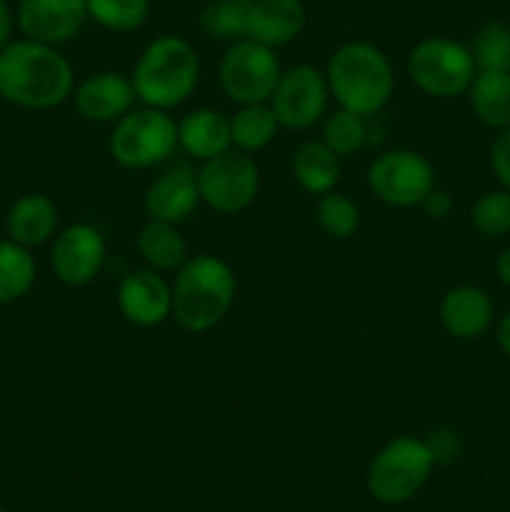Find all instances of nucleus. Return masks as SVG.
Returning <instances> with one entry per match:
<instances>
[{
    "label": "nucleus",
    "instance_id": "obj_1",
    "mask_svg": "<svg viewBox=\"0 0 510 512\" xmlns=\"http://www.w3.org/2000/svg\"><path fill=\"white\" fill-rule=\"evenodd\" d=\"M75 73L55 45L10 40L0 50V98L18 108L50 110L73 98Z\"/></svg>",
    "mask_w": 510,
    "mask_h": 512
},
{
    "label": "nucleus",
    "instance_id": "obj_2",
    "mask_svg": "<svg viewBox=\"0 0 510 512\" xmlns=\"http://www.w3.org/2000/svg\"><path fill=\"white\" fill-rule=\"evenodd\" d=\"M173 318L188 333H208L235 303V273L218 255L200 253L175 270Z\"/></svg>",
    "mask_w": 510,
    "mask_h": 512
},
{
    "label": "nucleus",
    "instance_id": "obj_3",
    "mask_svg": "<svg viewBox=\"0 0 510 512\" xmlns=\"http://www.w3.org/2000/svg\"><path fill=\"white\" fill-rule=\"evenodd\" d=\"M330 95L340 108L370 118L390 103L395 90L393 65L388 55L373 43L350 40L343 43L328 60L325 68Z\"/></svg>",
    "mask_w": 510,
    "mask_h": 512
},
{
    "label": "nucleus",
    "instance_id": "obj_4",
    "mask_svg": "<svg viewBox=\"0 0 510 512\" xmlns=\"http://www.w3.org/2000/svg\"><path fill=\"white\" fill-rule=\"evenodd\" d=\"M133 88L143 105L173 110L195 93L200 80V60L193 45L180 35H160L150 40L133 65Z\"/></svg>",
    "mask_w": 510,
    "mask_h": 512
},
{
    "label": "nucleus",
    "instance_id": "obj_5",
    "mask_svg": "<svg viewBox=\"0 0 510 512\" xmlns=\"http://www.w3.org/2000/svg\"><path fill=\"white\" fill-rule=\"evenodd\" d=\"M435 468L438 465L425 440L398 435L373 455L365 473V488L378 503L403 505L425 488Z\"/></svg>",
    "mask_w": 510,
    "mask_h": 512
},
{
    "label": "nucleus",
    "instance_id": "obj_6",
    "mask_svg": "<svg viewBox=\"0 0 510 512\" xmlns=\"http://www.w3.org/2000/svg\"><path fill=\"white\" fill-rule=\"evenodd\" d=\"M110 155L118 165L128 170H145L165 163L178 148V123L168 110L133 108L123 118L115 120L108 140Z\"/></svg>",
    "mask_w": 510,
    "mask_h": 512
},
{
    "label": "nucleus",
    "instance_id": "obj_7",
    "mask_svg": "<svg viewBox=\"0 0 510 512\" xmlns=\"http://www.w3.org/2000/svg\"><path fill=\"white\" fill-rule=\"evenodd\" d=\"M475 60L470 48L450 38H425L410 50L408 55V75L418 90L438 100L458 98L468 93L473 83Z\"/></svg>",
    "mask_w": 510,
    "mask_h": 512
},
{
    "label": "nucleus",
    "instance_id": "obj_8",
    "mask_svg": "<svg viewBox=\"0 0 510 512\" xmlns=\"http://www.w3.org/2000/svg\"><path fill=\"white\" fill-rule=\"evenodd\" d=\"M200 203L223 215L250 208L260 190V168L250 153L230 148L205 160L198 170Z\"/></svg>",
    "mask_w": 510,
    "mask_h": 512
},
{
    "label": "nucleus",
    "instance_id": "obj_9",
    "mask_svg": "<svg viewBox=\"0 0 510 512\" xmlns=\"http://www.w3.org/2000/svg\"><path fill=\"white\" fill-rule=\"evenodd\" d=\"M280 75L275 50L250 38L235 40L220 60V85L238 105L268 103Z\"/></svg>",
    "mask_w": 510,
    "mask_h": 512
},
{
    "label": "nucleus",
    "instance_id": "obj_10",
    "mask_svg": "<svg viewBox=\"0 0 510 512\" xmlns=\"http://www.w3.org/2000/svg\"><path fill=\"white\" fill-rule=\"evenodd\" d=\"M368 185L383 203L395 208H415L433 193L435 168L415 150H385L370 163Z\"/></svg>",
    "mask_w": 510,
    "mask_h": 512
},
{
    "label": "nucleus",
    "instance_id": "obj_11",
    "mask_svg": "<svg viewBox=\"0 0 510 512\" xmlns=\"http://www.w3.org/2000/svg\"><path fill=\"white\" fill-rule=\"evenodd\" d=\"M328 78L315 65H295L283 70L268 105L280 128L308 130L325 118L328 110Z\"/></svg>",
    "mask_w": 510,
    "mask_h": 512
},
{
    "label": "nucleus",
    "instance_id": "obj_12",
    "mask_svg": "<svg viewBox=\"0 0 510 512\" xmlns=\"http://www.w3.org/2000/svg\"><path fill=\"white\" fill-rule=\"evenodd\" d=\"M108 255L103 233L90 223H75L60 230L50 245V268L60 283L85 288L100 275Z\"/></svg>",
    "mask_w": 510,
    "mask_h": 512
},
{
    "label": "nucleus",
    "instance_id": "obj_13",
    "mask_svg": "<svg viewBox=\"0 0 510 512\" xmlns=\"http://www.w3.org/2000/svg\"><path fill=\"white\" fill-rule=\"evenodd\" d=\"M118 310L138 328H155L173 318V285L153 268L125 275L118 285Z\"/></svg>",
    "mask_w": 510,
    "mask_h": 512
},
{
    "label": "nucleus",
    "instance_id": "obj_14",
    "mask_svg": "<svg viewBox=\"0 0 510 512\" xmlns=\"http://www.w3.org/2000/svg\"><path fill=\"white\" fill-rule=\"evenodd\" d=\"M85 18V0H20L18 8V25L25 38L55 48L73 40Z\"/></svg>",
    "mask_w": 510,
    "mask_h": 512
},
{
    "label": "nucleus",
    "instance_id": "obj_15",
    "mask_svg": "<svg viewBox=\"0 0 510 512\" xmlns=\"http://www.w3.org/2000/svg\"><path fill=\"white\" fill-rule=\"evenodd\" d=\"M135 100L133 80L113 70L90 75L73 90L75 110L90 123H115L135 108Z\"/></svg>",
    "mask_w": 510,
    "mask_h": 512
},
{
    "label": "nucleus",
    "instance_id": "obj_16",
    "mask_svg": "<svg viewBox=\"0 0 510 512\" xmlns=\"http://www.w3.org/2000/svg\"><path fill=\"white\" fill-rule=\"evenodd\" d=\"M200 190L198 173L188 165H175L148 185L145 213L150 220L180 225L198 210Z\"/></svg>",
    "mask_w": 510,
    "mask_h": 512
},
{
    "label": "nucleus",
    "instance_id": "obj_17",
    "mask_svg": "<svg viewBox=\"0 0 510 512\" xmlns=\"http://www.w3.org/2000/svg\"><path fill=\"white\" fill-rule=\"evenodd\" d=\"M440 325L455 340H478L493 325L495 308L490 295L478 285H458L448 290L438 308Z\"/></svg>",
    "mask_w": 510,
    "mask_h": 512
},
{
    "label": "nucleus",
    "instance_id": "obj_18",
    "mask_svg": "<svg viewBox=\"0 0 510 512\" xmlns=\"http://www.w3.org/2000/svg\"><path fill=\"white\" fill-rule=\"evenodd\" d=\"M305 25V8L300 0H250L248 38L268 48L288 45Z\"/></svg>",
    "mask_w": 510,
    "mask_h": 512
},
{
    "label": "nucleus",
    "instance_id": "obj_19",
    "mask_svg": "<svg viewBox=\"0 0 510 512\" xmlns=\"http://www.w3.org/2000/svg\"><path fill=\"white\" fill-rule=\"evenodd\" d=\"M60 213L58 205L43 193L20 195L5 215V228L10 240L25 245V248H38L58 235Z\"/></svg>",
    "mask_w": 510,
    "mask_h": 512
},
{
    "label": "nucleus",
    "instance_id": "obj_20",
    "mask_svg": "<svg viewBox=\"0 0 510 512\" xmlns=\"http://www.w3.org/2000/svg\"><path fill=\"white\" fill-rule=\"evenodd\" d=\"M178 145L200 163L225 153L233 148L230 118L215 108L190 110L178 123Z\"/></svg>",
    "mask_w": 510,
    "mask_h": 512
},
{
    "label": "nucleus",
    "instance_id": "obj_21",
    "mask_svg": "<svg viewBox=\"0 0 510 512\" xmlns=\"http://www.w3.org/2000/svg\"><path fill=\"white\" fill-rule=\"evenodd\" d=\"M475 118L493 130L510 128V73L508 70H478L468 88Z\"/></svg>",
    "mask_w": 510,
    "mask_h": 512
},
{
    "label": "nucleus",
    "instance_id": "obj_22",
    "mask_svg": "<svg viewBox=\"0 0 510 512\" xmlns=\"http://www.w3.org/2000/svg\"><path fill=\"white\" fill-rule=\"evenodd\" d=\"M293 178L305 193L320 198L340 183V158L323 140H308L293 155Z\"/></svg>",
    "mask_w": 510,
    "mask_h": 512
},
{
    "label": "nucleus",
    "instance_id": "obj_23",
    "mask_svg": "<svg viewBox=\"0 0 510 512\" xmlns=\"http://www.w3.org/2000/svg\"><path fill=\"white\" fill-rule=\"evenodd\" d=\"M138 250L148 268L158 273H175L188 260V243L178 225L148 220L138 233Z\"/></svg>",
    "mask_w": 510,
    "mask_h": 512
},
{
    "label": "nucleus",
    "instance_id": "obj_24",
    "mask_svg": "<svg viewBox=\"0 0 510 512\" xmlns=\"http://www.w3.org/2000/svg\"><path fill=\"white\" fill-rule=\"evenodd\" d=\"M278 128L280 123L268 103L240 105L238 113L230 118V140H233V148L253 155L273 143Z\"/></svg>",
    "mask_w": 510,
    "mask_h": 512
},
{
    "label": "nucleus",
    "instance_id": "obj_25",
    "mask_svg": "<svg viewBox=\"0 0 510 512\" xmlns=\"http://www.w3.org/2000/svg\"><path fill=\"white\" fill-rule=\"evenodd\" d=\"M38 265L30 248L15 240H0V305H10L33 290Z\"/></svg>",
    "mask_w": 510,
    "mask_h": 512
},
{
    "label": "nucleus",
    "instance_id": "obj_26",
    "mask_svg": "<svg viewBox=\"0 0 510 512\" xmlns=\"http://www.w3.org/2000/svg\"><path fill=\"white\" fill-rule=\"evenodd\" d=\"M323 140L338 158H348L363 150L365 140H368V125H365L363 115L353 113V110L338 108L333 113H325L323 118Z\"/></svg>",
    "mask_w": 510,
    "mask_h": 512
},
{
    "label": "nucleus",
    "instance_id": "obj_27",
    "mask_svg": "<svg viewBox=\"0 0 510 512\" xmlns=\"http://www.w3.org/2000/svg\"><path fill=\"white\" fill-rule=\"evenodd\" d=\"M315 220L328 238L348 240L360 225V208L353 198L338 193V190H330V193L320 195L318 205H315Z\"/></svg>",
    "mask_w": 510,
    "mask_h": 512
},
{
    "label": "nucleus",
    "instance_id": "obj_28",
    "mask_svg": "<svg viewBox=\"0 0 510 512\" xmlns=\"http://www.w3.org/2000/svg\"><path fill=\"white\" fill-rule=\"evenodd\" d=\"M248 15L250 0H213L203 10V30L220 40H243L248 38Z\"/></svg>",
    "mask_w": 510,
    "mask_h": 512
},
{
    "label": "nucleus",
    "instance_id": "obj_29",
    "mask_svg": "<svg viewBox=\"0 0 510 512\" xmlns=\"http://www.w3.org/2000/svg\"><path fill=\"white\" fill-rule=\"evenodd\" d=\"M88 18L113 33H130L148 20V0H85Z\"/></svg>",
    "mask_w": 510,
    "mask_h": 512
},
{
    "label": "nucleus",
    "instance_id": "obj_30",
    "mask_svg": "<svg viewBox=\"0 0 510 512\" xmlns=\"http://www.w3.org/2000/svg\"><path fill=\"white\" fill-rule=\"evenodd\" d=\"M470 55L478 70H508L510 73V25H483L473 38Z\"/></svg>",
    "mask_w": 510,
    "mask_h": 512
},
{
    "label": "nucleus",
    "instance_id": "obj_31",
    "mask_svg": "<svg viewBox=\"0 0 510 512\" xmlns=\"http://www.w3.org/2000/svg\"><path fill=\"white\" fill-rule=\"evenodd\" d=\"M470 223L485 238H500L510 233V190H490L480 195L470 208Z\"/></svg>",
    "mask_w": 510,
    "mask_h": 512
},
{
    "label": "nucleus",
    "instance_id": "obj_32",
    "mask_svg": "<svg viewBox=\"0 0 510 512\" xmlns=\"http://www.w3.org/2000/svg\"><path fill=\"white\" fill-rule=\"evenodd\" d=\"M425 443H428L430 453H433L435 465L455 463V460L460 458V453H463V440H460V435L455 433V430L448 428L433 430V433L425 438Z\"/></svg>",
    "mask_w": 510,
    "mask_h": 512
},
{
    "label": "nucleus",
    "instance_id": "obj_33",
    "mask_svg": "<svg viewBox=\"0 0 510 512\" xmlns=\"http://www.w3.org/2000/svg\"><path fill=\"white\" fill-rule=\"evenodd\" d=\"M490 165H493V173L498 178V183L505 190H510V128L500 130L498 138L493 140V148H490Z\"/></svg>",
    "mask_w": 510,
    "mask_h": 512
},
{
    "label": "nucleus",
    "instance_id": "obj_34",
    "mask_svg": "<svg viewBox=\"0 0 510 512\" xmlns=\"http://www.w3.org/2000/svg\"><path fill=\"white\" fill-rule=\"evenodd\" d=\"M420 205H423V210L428 213V218L443 220L448 218L450 210H453V198H450L448 190H440L438 185H435L433 193H430Z\"/></svg>",
    "mask_w": 510,
    "mask_h": 512
},
{
    "label": "nucleus",
    "instance_id": "obj_35",
    "mask_svg": "<svg viewBox=\"0 0 510 512\" xmlns=\"http://www.w3.org/2000/svg\"><path fill=\"white\" fill-rule=\"evenodd\" d=\"M10 33H13V13H10L8 3L0 0V50L10 43Z\"/></svg>",
    "mask_w": 510,
    "mask_h": 512
},
{
    "label": "nucleus",
    "instance_id": "obj_36",
    "mask_svg": "<svg viewBox=\"0 0 510 512\" xmlns=\"http://www.w3.org/2000/svg\"><path fill=\"white\" fill-rule=\"evenodd\" d=\"M495 338H498V345L500 350H503V355H508L510 358V310L500 318L498 330H495Z\"/></svg>",
    "mask_w": 510,
    "mask_h": 512
},
{
    "label": "nucleus",
    "instance_id": "obj_37",
    "mask_svg": "<svg viewBox=\"0 0 510 512\" xmlns=\"http://www.w3.org/2000/svg\"><path fill=\"white\" fill-rule=\"evenodd\" d=\"M495 273H498L500 283H503L505 288H510V248H505L503 253L498 255V260H495Z\"/></svg>",
    "mask_w": 510,
    "mask_h": 512
},
{
    "label": "nucleus",
    "instance_id": "obj_38",
    "mask_svg": "<svg viewBox=\"0 0 510 512\" xmlns=\"http://www.w3.org/2000/svg\"><path fill=\"white\" fill-rule=\"evenodd\" d=\"M0 512H5V508H3V503H0Z\"/></svg>",
    "mask_w": 510,
    "mask_h": 512
}]
</instances>
